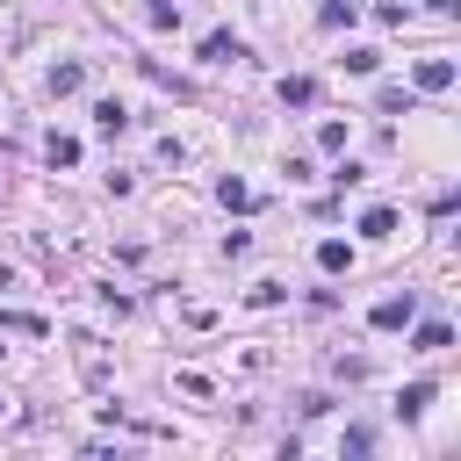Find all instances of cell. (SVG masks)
<instances>
[{"instance_id":"obj_5","label":"cell","mask_w":461,"mask_h":461,"mask_svg":"<svg viewBox=\"0 0 461 461\" xmlns=\"http://www.w3.org/2000/svg\"><path fill=\"white\" fill-rule=\"evenodd\" d=\"M426 403H433V389H426V382H411V389H403V418H418Z\"/></svg>"},{"instance_id":"obj_6","label":"cell","mask_w":461,"mask_h":461,"mask_svg":"<svg viewBox=\"0 0 461 461\" xmlns=\"http://www.w3.org/2000/svg\"><path fill=\"white\" fill-rule=\"evenodd\" d=\"M361 230H368V238H389V230H396V216H389V209H368V223H361Z\"/></svg>"},{"instance_id":"obj_2","label":"cell","mask_w":461,"mask_h":461,"mask_svg":"<svg viewBox=\"0 0 461 461\" xmlns=\"http://www.w3.org/2000/svg\"><path fill=\"white\" fill-rule=\"evenodd\" d=\"M447 80H454V66H447V58H426V66H418V87H426V94H440Z\"/></svg>"},{"instance_id":"obj_1","label":"cell","mask_w":461,"mask_h":461,"mask_svg":"<svg viewBox=\"0 0 461 461\" xmlns=\"http://www.w3.org/2000/svg\"><path fill=\"white\" fill-rule=\"evenodd\" d=\"M411 296H389V303H375V332H396V324H411Z\"/></svg>"},{"instance_id":"obj_3","label":"cell","mask_w":461,"mask_h":461,"mask_svg":"<svg viewBox=\"0 0 461 461\" xmlns=\"http://www.w3.org/2000/svg\"><path fill=\"white\" fill-rule=\"evenodd\" d=\"M447 339H454L447 324H418V354H440V346H447Z\"/></svg>"},{"instance_id":"obj_4","label":"cell","mask_w":461,"mask_h":461,"mask_svg":"<svg viewBox=\"0 0 461 461\" xmlns=\"http://www.w3.org/2000/svg\"><path fill=\"white\" fill-rule=\"evenodd\" d=\"M317 267L339 274V267H354V253H346V246H317Z\"/></svg>"}]
</instances>
